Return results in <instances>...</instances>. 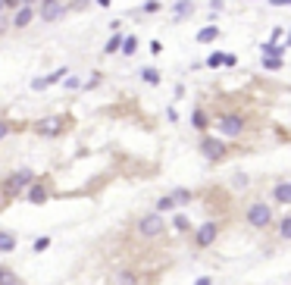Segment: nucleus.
Wrapping results in <instances>:
<instances>
[{
  "label": "nucleus",
  "instance_id": "obj_12",
  "mask_svg": "<svg viewBox=\"0 0 291 285\" xmlns=\"http://www.w3.org/2000/svg\"><path fill=\"white\" fill-rule=\"evenodd\" d=\"M216 38H220V28H216V25H207V28H201V31H197V41H216Z\"/></svg>",
  "mask_w": 291,
  "mask_h": 285
},
{
  "label": "nucleus",
  "instance_id": "obj_3",
  "mask_svg": "<svg viewBox=\"0 0 291 285\" xmlns=\"http://www.w3.org/2000/svg\"><path fill=\"white\" fill-rule=\"evenodd\" d=\"M220 132H223V135H229V138L241 135V132H244V119H241L238 113H229V116H223V119H220Z\"/></svg>",
  "mask_w": 291,
  "mask_h": 285
},
{
  "label": "nucleus",
  "instance_id": "obj_22",
  "mask_svg": "<svg viewBox=\"0 0 291 285\" xmlns=\"http://www.w3.org/2000/svg\"><path fill=\"white\" fill-rule=\"evenodd\" d=\"M223 60H226L223 53H210V57H207V66H213V69H216V66H223Z\"/></svg>",
  "mask_w": 291,
  "mask_h": 285
},
{
  "label": "nucleus",
  "instance_id": "obj_24",
  "mask_svg": "<svg viewBox=\"0 0 291 285\" xmlns=\"http://www.w3.org/2000/svg\"><path fill=\"white\" fill-rule=\"evenodd\" d=\"M175 13L178 16H188L191 13V4H188V0H181V4H175Z\"/></svg>",
  "mask_w": 291,
  "mask_h": 285
},
{
  "label": "nucleus",
  "instance_id": "obj_10",
  "mask_svg": "<svg viewBox=\"0 0 291 285\" xmlns=\"http://www.w3.org/2000/svg\"><path fill=\"white\" fill-rule=\"evenodd\" d=\"M25 198H28L31 204H44V201H47V188H44V185H28Z\"/></svg>",
  "mask_w": 291,
  "mask_h": 285
},
{
  "label": "nucleus",
  "instance_id": "obj_4",
  "mask_svg": "<svg viewBox=\"0 0 291 285\" xmlns=\"http://www.w3.org/2000/svg\"><path fill=\"white\" fill-rule=\"evenodd\" d=\"M216 232H220V226H216V220H207L201 229H197V247H210Z\"/></svg>",
  "mask_w": 291,
  "mask_h": 285
},
{
  "label": "nucleus",
  "instance_id": "obj_17",
  "mask_svg": "<svg viewBox=\"0 0 291 285\" xmlns=\"http://www.w3.org/2000/svg\"><path fill=\"white\" fill-rule=\"evenodd\" d=\"M119 50H122V53H135V50H138V38H122Z\"/></svg>",
  "mask_w": 291,
  "mask_h": 285
},
{
  "label": "nucleus",
  "instance_id": "obj_5",
  "mask_svg": "<svg viewBox=\"0 0 291 285\" xmlns=\"http://www.w3.org/2000/svg\"><path fill=\"white\" fill-rule=\"evenodd\" d=\"M201 154H204L207 160H220V157L226 154V145H223V141H216V138H204V141H201Z\"/></svg>",
  "mask_w": 291,
  "mask_h": 285
},
{
  "label": "nucleus",
  "instance_id": "obj_6",
  "mask_svg": "<svg viewBox=\"0 0 291 285\" xmlns=\"http://www.w3.org/2000/svg\"><path fill=\"white\" fill-rule=\"evenodd\" d=\"M25 185H31V172L28 169H22V172H16L13 179L4 185V194H19V188H25Z\"/></svg>",
  "mask_w": 291,
  "mask_h": 285
},
{
  "label": "nucleus",
  "instance_id": "obj_14",
  "mask_svg": "<svg viewBox=\"0 0 291 285\" xmlns=\"http://www.w3.org/2000/svg\"><path fill=\"white\" fill-rule=\"evenodd\" d=\"M13 247H16V235H10V232H0V251H13Z\"/></svg>",
  "mask_w": 291,
  "mask_h": 285
},
{
  "label": "nucleus",
  "instance_id": "obj_9",
  "mask_svg": "<svg viewBox=\"0 0 291 285\" xmlns=\"http://www.w3.org/2000/svg\"><path fill=\"white\" fill-rule=\"evenodd\" d=\"M57 132H63V119L60 116H50V119L38 122V135H57Z\"/></svg>",
  "mask_w": 291,
  "mask_h": 285
},
{
  "label": "nucleus",
  "instance_id": "obj_7",
  "mask_svg": "<svg viewBox=\"0 0 291 285\" xmlns=\"http://www.w3.org/2000/svg\"><path fill=\"white\" fill-rule=\"evenodd\" d=\"M63 13H66V7L57 4V0H50V4H41V19H44V22H57Z\"/></svg>",
  "mask_w": 291,
  "mask_h": 285
},
{
  "label": "nucleus",
  "instance_id": "obj_31",
  "mask_svg": "<svg viewBox=\"0 0 291 285\" xmlns=\"http://www.w3.org/2000/svg\"><path fill=\"white\" fill-rule=\"evenodd\" d=\"M197 285H213V282H210V279L204 276V279H197Z\"/></svg>",
  "mask_w": 291,
  "mask_h": 285
},
{
  "label": "nucleus",
  "instance_id": "obj_29",
  "mask_svg": "<svg viewBox=\"0 0 291 285\" xmlns=\"http://www.w3.org/2000/svg\"><path fill=\"white\" fill-rule=\"evenodd\" d=\"M7 132H10V126H7V122H0V138H7Z\"/></svg>",
  "mask_w": 291,
  "mask_h": 285
},
{
  "label": "nucleus",
  "instance_id": "obj_19",
  "mask_svg": "<svg viewBox=\"0 0 291 285\" xmlns=\"http://www.w3.org/2000/svg\"><path fill=\"white\" fill-rule=\"evenodd\" d=\"M279 232H282V238H291V217H285L279 223Z\"/></svg>",
  "mask_w": 291,
  "mask_h": 285
},
{
  "label": "nucleus",
  "instance_id": "obj_23",
  "mask_svg": "<svg viewBox=\"0 0 291 285\" xmlns=\"http://www.w3.org/2000/svg\"><path fill=\"white\" fill-rule=\"evenodd\" d=\"M47 247H50V238H34V251H47Z\"/></svg>",
  "mask_w": 291,
  "mask_h": 285
},
{
  "label": "nucleus",
  "instance_id": "obj_13",
  "mask_svg": "<svg viewBox=\"0 0 291 285\" xmlns=\"http://www.w3.org/2000/svg\"><path fill=\"white\" fill-rule=\"evenodd\" d=\"M260 50H263V57H282V50H285V47L269 41V44H260Z\"/></svg>",
  "mask_w": 291,
  "mask_h": 285
},
{
  "label": "nucleus",
  "instance_id": "obj_15",
  "mask_svg": "<svg viewBox=\"0 0 291 285\" xmlns=\"http://www.w3.org/2000/svg\"><path fill=\"white\" fill-rule=\"evenodd\" d=\"M0 285H19V279L13 276V270H7V266H0Z\"/></svg>",
  "mask_w": 291,
  "mask_h": 285
},
{
  "label": "nucleus",
  "instance_id": "obj_33",
  "mask_svg": "<svg viewBox=\"0 0 291 285\" xmlns=\"http://www.w3.org/2000/svg\"><path fill=\"white\" fill-rule=\"evenodd\" d=\"M22 4H28V7H31V4H38V0H22Z\"/></svg>",
  "mask_w": 291,
  "mask_h": 285
},
{
  "label": "nucleus",
  "instance_id": "obj_28",
  "mask_svg": "<svg viewBox=\"0 0 291 285\" xmlns=\"http://www.w3.org/2000/svg\"><path fill=\"white\" fill-rule=\"evenodd\" d=\"M4 7H13L16 10V7H22V0H4Z\"/></svg>",
  "mask_w": 291,
  "mask_h": 285
},
{
  "label": "nucleus",
  "instance_id": "obj_35",
  "mask_svg": "<svg viewBox=\"0 0 291 285\" xmlns=\"http://www.w3.org/2000/svg\"><path fill=\"white\" fill-rule=\"evenodd\" d=\"M41 4H50V0H41Z\"/></svg>",
  "mask_w": 291,
  "mask_h": 285
},
{
  "label": "nucleus",
  "instance_id": "obj_20",
  "mask_svg": "<svg viewBox=\"0 0 291 285\" xmlns=\"http://www.w3.org/2000/svg\"><path fill=\"white\" fill-rule=\"evenodd\" d=\"M172 201H175V204H185V201H191V191H185V188H178Z\"/></svg>",
  "mask_w": 291,
  "mask_h": 285
},
{
  "label": "nucleus",
  "instance_id": "obj_2",
  "mask_svg": "<svg viewBox=\"0 0 291 285\" xmlns=\"http://www.w3.org/2000/svg\"><path fill=\"white\" fill-rule=\"evenodd\" d=\"M247 223L250 226H257V229H263V226H269L272 223V207L269 204H250V210H247Z\"/></svg>",
  "mask_w": 291,
  "mask_h": 285
},
{
  "label": "nucleus",
  "instance_id": "obj_34",
  "mask_svg": "<svg viewBox=\"0 0 291 285\" xmlns=\"http://www.w3.org/2000/svg\"><path fill=\"white\" fill-rule=\"evenodd\" d=\"M4 10H7V7H4V0H0V13H4Z\"/></svg>",
  "mask_w": 291,
  "mask_h": 285
},
{
  "label": "nucleus",
  "instance_id": "obj_18",
  "mask_svg": "<svg viewBox=\"0 0 291 285\" xmlns=\"http://www.w3.org/2000/svg\"><path fill=\"white\" fill-rule=\"evenodd\" d=\"M119 44H122V34L116 31V34H113V38H110V41H106V47H103V50H106V53H116V50H119Z\"/></svg>",
  "mask_w": 291,
  "mask_h": 285
},
{
  "label": "nucleus",
  "instance_id": "obj_32",
  "mask_svg": "<svg viewBox=\"0 0 291 285\" xmlns=\"http://www.w3.org/2000/svg\"><path fill=\"white\" fill-rule=\"evenodd\" d=\"M97 4H100V7H110V0H97Z\"/></svg>",
  "mask_w": 291,
  "mask_h": 285
},
{
  "label": "nucleus",
  "instance_id": "obj_11",
  "mask_svg": "<svg viewBox=\"0 0 291 285\" xmlns=\"http://www.w3.org/2000/svg\"><path fill=\"white\" fill-rule=\"evenodd\" d=\"M272 194H276V201H279V204H288V201H291V182H279Z\"/></svg>",
  "mask_w": 291,
  "mask_h": 285
},
{
  "label": "nucleus",
  "instance_id": "obj_8",
  "mask_svg": "<svg viewBox=\"0 0 291 285\" xmlns=\"http://www.w3.org/2000/svg\"><path fill=\"white\" fill-rule=\"evenodd\" d=\"M31 19H34V10H31L28 4L16 7V16H13V25H16V28H25V25H28Z\"/></svg>",
  "mask_w": 291,
  "mask_h": 285
},
{
  "label": "nucleus",
  "instance_id": "obj_21",
  "mask_svg": "<svg viewBox=\"0 0 291 285\" xmlns=\"http://www.w3.org/2000/svg\"><path fill=\"white\" fill-rule=\"evenodd\" d=\"M263 66L266 69H282V57H269V60L263 57Z\"/></svg>",
  "mask_w": 291,
  "mask_h": 285
},
{
  "label": "nucleus",
  "instance_id": "obj_30",
  "mask_svg": "<svg viewBox=\"0 0 291 285\" xmlns=\"http://www.w3.org/2000/svg\"><path fill=\"white\" fill-rule=\"evenodd\" d=\"M269 4H276V7H288L291 0H269Z\"/></svg>",
  "mask_w": 291,
  "mask_h": 285
},
{
  "label": "nucleus",
  "instance_id": "obj_25",
  "mask_svg": "<svg viewBox=\"0 0 291 285\" xmlns=\"http://www.w3.org/2000/svg\"><path fill=\"white\" fill-rule=\"evenodd\" d=\"M144 82H151V85H157V82H160V76L154 73V69H144Z\"/></svg>",
  "mask_w": 291,
  "mask_h": 285
},
{
  "label": "nucleus",
  "instance_id": "obj_1",
  "mask_svg": "<svg viewBox=\"0 0 291 285\" xmlns=\"http://www.w3.org/2000/svg\"><path fill=\"white\" fill-rule=\"evenodd\" d=\"M163 226H166V220H163L160 213H148V217L138 220V232H141L144 238H157V235L163 232Z\"/></svg>",
  "mask_w": 291,
  "mask_h": 285
},
{
  "label": "nucleus",
  "instance_id": "obj_16",
  "mask_svg": "<svg viewBox=\"0 0 291 285\" xmlns=\"http://www.w3.org/2000/svg\"><path fill=\"white\" fill-rule=\"evenodd\" d=\"M191 122H194V129H207V122H210V119H207V113H204V110H194Z\"/></svg>",
  "mask_w": 291,
  "mask_h": 285
},
{
  "label": "nucleus",
  "instance_id": "obj_26",
  "mask_svg": "<svg viewBox=\"0 0 291 285\" xmlns=\"http://www.w3.org/2000/svg\"><path fill=\"white\" fill-rule=\"evenodd\" d=\"M157 207H160V210H172V207H175V201H172V198H160V204H157Z\"/></svg>",
  "mask_w": 291,
  "mask_h": 285
},
{
  "label": "nucleus",
  "instance_id": "obj_27",
  "mask_svg": "<svg viewBox=\"0 0 291 285\" xmlns=\"http://www.w3.org/2000/svg\"><path fill=\"white\" fill-rule=\"evenodd\" d=\"M191 223H188V217H175V229H181V232H185Z\"/></svg>",
  "mask_w": 291,
  "mask_h": 285
}]
</instances>
